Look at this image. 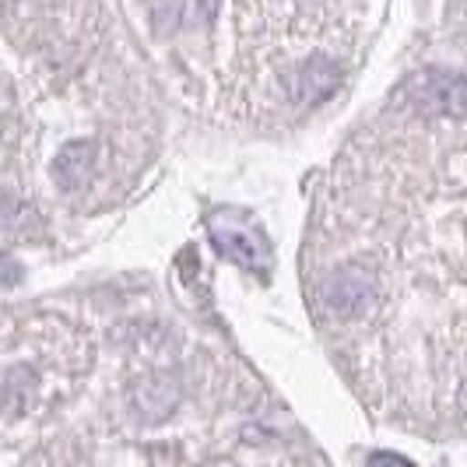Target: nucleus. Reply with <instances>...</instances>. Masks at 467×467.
I'll use <instances>...</instances> for the list:
<instances>
[{"instance_id": "2", "label": "nucleus", "mask_w": 467, "mask_h": 467, "mask_svg": "<svg viewBox=\"0 0 467 467\" xmlns=\"http://www.w3.org/2000/svg\"><path fill=\"white\" fill-rule=\"evenodd\" d=\"M376 285L373 278L362 271V267H345V271H337L327 285V303L337 309V313H358V309H366L369 299H373Z\"/></svg>"}, {"instance_id": "1", "label": "nucleus", "mask_w": 467, "mask_h": 467, "mask_svg": "<svg viewBox=\"0 0 467 467\" xmlns=\"http://www.w3.org/2000/svg\"><path fill=\"white\" fill-rule=\"evenodd\" d=\"M408 92L425 117H461L467 109V81L453 70H421Z\"/></svg>"}]
</instances>
